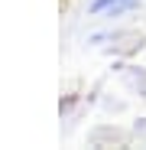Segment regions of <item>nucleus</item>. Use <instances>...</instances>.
<instances>
[{
  "mask_svg": "<svg viewBox=\"0 0 146 150\" xmlns=\"http://www.w3.org/2000/svg\"><path fill=\"white\" fill-rule=\"evenodd\" d=\"M140 0H91L88 10L94 16H120V13H130Z\"/></svg>",
  "mask_w": 146,
  "mask_h": 150,
  "instance_id": "obj_1",
  "label": "nucleus"
}]
</instances>
